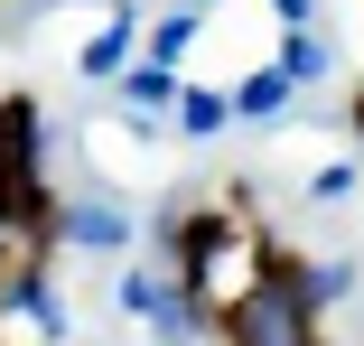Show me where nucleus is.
<instances>
[{
    "label": "nucleus",
    "mask_w": 364,
    "mask_h": 346,
    "mask_svg": "<svg viewBox=\"0 0 364 346\" xmlns=\"http://www.w3.org/2000/svg\"><path fill=\"white\" fill-rule=\"evenodd\" d=\"M355 131H364V94H355Z\"/></svg>",
    "instance_id": "obj_1"
}]
</instances>
